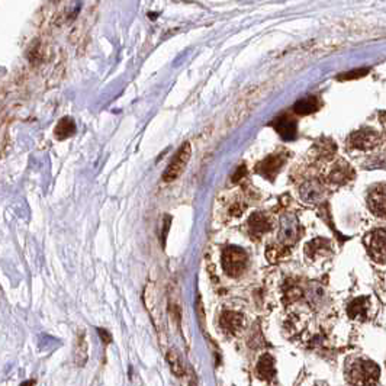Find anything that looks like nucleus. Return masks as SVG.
<instances>
[{
    "label": "nucleus",
    "instance_id": "nucleus-1",
    "mask_svg": "<svg viewBox=\"0 0 386 386\" xmlns=\"http://www.w3.org/2000/svg\"><path fill=\"white\" fill-rule=\"evenodd\" d=\"M379 366L370 360L357 359L347 364L346 378L352 386H376L379 380Z\"/></svg>",
    "mask_w": 386,
    "mask_h": 386
},
{
    "label": "nucleus",
    "instance_id": "nucleus-2",
    "mask_svg": "<svg viewBox=\"0 0 386 386\" xmlns=\"http://www.w3.org/2000/svg\"><path fill=\"white\" fill-rule=\"evenodd\" d=\"M249 265L247 253L237 246L227 247L222 253V269L224 272L231 277H238L244 273Z\"/></svg>",
    "mask_w": 386,
    "mask_h": 386
},
{
    "label": "nucleus",
    "instance_id": "nucleus-3",
    "mask_svg": "<svg viewBox=\"0 0 386 386\" xmlns=\"http://www.w3.org/2000/svg\"><path fill=\"white\" fill-rule=\"evenodd\" d=\"M369 256L378 263H386V230H376L364 238Z\"/></svg>",
    "mask_w": 386,
    "mask_h": 386
},
{
    "label": "nucleus",
    "instance_id": "nucleus-4",
    "mask_svg": "<svg viewBox=\"0 0 386 386\" xmlns=\"http://www.w3.org/2000/svg\"><path fill=\"white\" fill-rule=\"evenodd\" d=\"M380 143V135L376 131L369 128H363L353 132L352 135L349 137L347 144L356 148V150H361V151H369L376 148Z\"/></svg>",
    "mask_w": 386,
    "mask_h": 386
},
{
    "label": "nucleus",
    "instance_id": "nucleus-5",
    "mask_svg": "<svg viewBox=\"0 0 386 386\" xmlns=\"http://www.w3.org/2000/svg\"><path fill=\"white\" fill-rule=\"evenodd\" d=\"M190 154H192V148H190L189 143H185L183 146L180 147V150L177 151L176 157L172 160V163L169 164V167L166 169V172L163 174V180L164 181H173L176 180L179 176L181 174V172L185 170L186 164L189 161Z\"/></svg>",
    "mask_w": 386,
    "mask_h": 386
},
{
    "label": "nucleus",
    "instance_id": "nucleus-6",
    "mask_svg": "<svg viewBox=\"0 0 386 386\" xmlns=\"http://www.w3.org/2000/svg\"><path fill=\"white\" fill-rule=\"evenodd\" d=\"M368 205L376 216H386V185H379L370 190Z\"/></svg>",
    "mask_w": 386,
    "mask_h": 386
},
{
    "label": "nucleus",
    "instance_id": "nucleus-7",
    "mask_svg": "<svg viewBox=\"0 0 386 386\" xmlns=\"http://www.w3.org/2000/svg\"><path fill=\"white\" fill-rule=\"evenodd\" d=\"M298 231H299V225L298 221L291 216L286 215L280 219V227H279V240L283 244H292L293 241L298 238Z\"/></svg>",
    "mask_w": 386,
    "mask_h": 386
},
{
    "label": "nucleus",
    "instance_id": "nucleus-8",
    "mask_svg": "<svg viewBox=\"0 0 386 386\" xmlns=\"http://www.w3.org/2000/svg\"><path fill=\"white\" fill-rule=\"evenodd\" d=\"M285 158L280 154H270L266 157L261 163L258 164L257 172L266 177L269 180H273L277 172L280 170V167L283 166Z\"/></svg>",
    "mask_w": 386,
    "mask_h": 386
},
{
    "label": "nucleus",
    "instance_id": "nucleus-9",
    "mask_svg": "<svg viewBox=\"0 0 386 386\" xmlns=\"http://www.w3.org/2000/svg\"><path fill=\"white\" fill-rule=\"evenodd\" d=\"M272 225L270 221L267 219V216L261 212H256L250 216L249 219V232L251 234L253 238H260L263 237L266 232L270 231Z\"/></svg>",
    "mask_w": 386,
    "mask_h": 386
},
{
    "label": "nucleus",
    "instance_id": "nucleus-10",
    "mask_svg": "<svg viewBox=\"0 0 386 386\" xmlns=\"http://www.w3.org/2000/svg\"><path fill=\"white\" fill-rule=\"evenodd\" d=\"M300 197L308 204H315L324 196V188L318 180H309L300 186Z\"/></svg>",
    "mask_w": 386,
    "mask_h": 386
},
{
    "label": "nucleus",
    "instance_id": "nucleus-11",
    "mask_svg": "<svg viewBox=\"0 0 386 386\" xmlns=\"http://www.w3.org/2000/svg\"><path fill=\"white\" fill-rule=\"evenodd\" d=\"M244 324V318L238 312H232V311H225L219 317V326L224 331L227 333H237Z\"/></svg>",
    "mask_w": 386,
    "mask_h": 386
},
{
    "label": "nucleus",
    "instance_id": "nucleus-12",
    "mask_svg": "<svg viewBox=\"0 0 386 386\" xmlns=\"http://www.w3.org/2000/svg\"><path fill=\"white\" fill-rule=\"evenodd\" d=\"M353 176V169L347 163H344L343 160H340L331 169V172L328 173V180L334 185H343L346 181H349Z\"/></svg>",
    "mask_w": 386,
    "mask_h": 386
},
{
    "label": "nucleus",
    "instance_id": "nucleus-13",
    "mask_svg": "<svg viewBox=\"0 0 386 386\" xmlns=\"http://www.w3.org/2000/svg\"><path fill=\"white\" fill-rule=\"evenodd\" d=\"M305 253H307V256L311 258L326 257L327 254L331 253V244H330V241L328 240L317 238V240L309 241L308 244H307Z\"/></svg>",
    "mask_w": 386,
    "mask_h": 386
},
{
    "label": "nucleus",
    "instance_id": "nucleus-14",
    "mask_svg": "<svg viewBox=\"0 0 386 386\" xmlns=\"http://www.w3.org/2000/svg\"><path fill=\"white\" fill-rule=\"evenodd\" d=\"M275 129L285 141H292L296 137V124L288 116H282L275 122Z\"/></svg>",
    "mask_w": 386,
    "mask_h": 386
},
{
    "label": "nucleus",
    "instance_id": "nucleus-15",
    "mask_svg": "<svg viewBox=\"0 0 386 386\" xmlns=\"http://www.w3.org/2000/svg\"><path fill=\"white\" fill-rule=\"evenodd\" d=\"M257 375L258 378L263 379V380H272L275 378V360H273V357L270 354H263L260 357L257 364Z\"/></svg>",
    "mask_w": 386,
    "mask_h": 386
},
{
    "label": "nucleus",
    "instance_id": "nucleus-16",
    "mask_svg": "<svg viewBox=\"0 0 386 386\" xmlns=\"http://www.w3.org/2000/svg\"><path fill=\"white\" fill-rule=\"evenodd\" d=\"M54 134H55V137L58 138V139H67V138L73 137L76 134V124H74V120L69 118V116L60 119V122L55 127Z\"/></svg>",
    "mask_w": 386,
    "mask_h": 386
},
{
    "label": "nucleus",
    "instance_id": "nucleus-17",
    "mask_svg": "<svg viewBox=\"0 0 386 386\" xmlns=\"http://www.w3.org/2000/svg\"><path fill=\"white\" fill-rule=\"evenodd\" d=\"M369 309V303H368V298H357L354 299L349 305V315L352 318H359V319H364L366 314Z\"/></svg>",
    "mask_w": 386,
    "mask_h": 386
},
{
    "label": "nucleus",
    "instance_id": "nucleus-18",
    "mask_svg": "<svg viewBox=\"0 0 386 386\" xmlns=\"http://www.w3.org/2000/svg\"><path fill=\"white\" fill-rule=\"evenodd\" d=\"M318 109V102L315 97H305L302 100H298L293 106V112L298 115H309L314 113Z\"/></svg>",
    "mask_w": 386,
    "mask_h": 386
},
{
    "label": "nucleus",
    "instance_id": "nucleus-19",
    "mask_svg": "<svg viewBox=\"0 0 386 386\" xmlns=\"http://www.w3.org/2000/svg\"><path fill=\"white\" fill-rule=\"evenodd\" d=\"M167 361H169V366H170V370L174 376L177 378H181L185 375V366H183V361H181L180 356L177 354L176 350H170L167 353Z\"/></svg>",
    "mask_w": 386,
    "mask_h": 386
},
{
    "label": "nucleus",
    "instance_id": "nucleus-20",
    "mask_svg": "<svg viewBox=\"0 0 386 386\" xmlns=\"http://www.w3.org/2000/svg\"><path fill=\"white\" fill-rule=\"evenodd\" d=\"M87 360V344L85 337H78L77 346H76V350H74V361L77 366H85V363Z\"/></svg>",
    "mask_w": 386,
    "mask_h": 386
},
{
    "label": "nucleus",
    "instance_id": "nucleus-21",
    "mask_svg": "<svg viewBox=\"0 0 386 386\" xmlns=\"http://www.w3.org/2000/svg\"><path fill=\"white\" fill-rule=\"evenodd\" d=\"M315 151L319 157L330 158L335 153V144L331 139H321L315 147Z\"/></svg>",
    "mask_w": 386,
    "mask_h": 386
},
{
    "label": "nucleus",
    "instance_id": "nucleus-22",
    "mask_svg": "<svg viewBox=\"0 0 386 386\" xmlns=\"http://www.w3.org/2000/svg\"><path fill=\"white\" fill-rule=\"evenodd\" d=\"M369 73V70L368 69H359V70H353V71H349V73H344L341 76H338L340 80H354V78H359L363 77V76H366Z\"/></svg>",
    "mask_w": 386,
    "mask_h": 386
},
{
    "label": "nucleus",
    "instance_id": "nucleus-23",
    "mask_svg": "<svg viewBox=\"0 0 386 386\" xmlns=\"http://www.w3.org/2000/svg\"><path fill=\"white\" fill-rule=\"evenodd\" d=\"M246 172H247V170H246V167H244V166H241L240 169H238V170L235 172V174H234V177H232V181L240 180L241 177H244V176H246Z\"/></svg>",
    "mask_w": 386,
    "mask_h": 386
},
{
    "label": "nucleus",
    "instance_id": "nucleus-24",
    "mask_svg": "<svg viewBox=\"0 0 386 386\" xmlns=\"http://www.w3.org/2000/svg\"><path fill=\"white\" fill-rule=\"evenodd\" d=\"M97 333L102 335V340H105V343H109V341H111V335L108 334V331H105V330H100V328H99V330H97Z\"/></svg>",
    "mask_w": 386,
    "mask_h": 386
},
{
    "label": "nucleus",
    "instance_id": "nucleus-25",
    "mask_svg": "<svg viewBox=\"0 0 386 386\" xmlns=\"http://www.w3.org/2000/svg\"><path fill=\"white\" fill-rule=\"evenodd\" d=\"M21 386H35V380H26L24 383H21Z\"/></svg>",
    "mask_w": 386,
    "mask_h": 386
},
{
    "label": "nucleus",
    "instance_id": "nucleus-26",
    "mask_svg": "<svg viewBox=\"0 0 386 386\" xmlns=\"http://www.w3.org/2000/svg\"><path fill=\"white\" fill-rule=\"evenodd\" d=\"M315 386H328V385H326V383H318V385H315Z\"/></svg>",
    "mask_w": 386,
    "mask_h": 386
}]
</instances>
